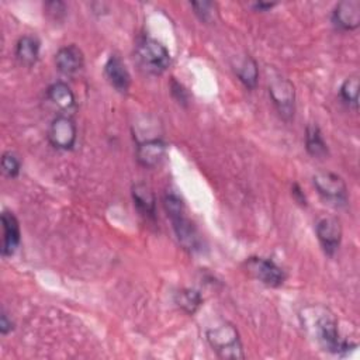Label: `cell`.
<instances>
[{"mask_svg":"<svg viewBox=\"0 0 360 360\" xmlns=\"http://www.w3.org/2000/svg\"><path fill=\"white\" fill-rule=\"evenodd\" d=\"M245 269L250 277L269 287H280L285 280L283 269L270 259L249 257L245 262Z\"/></svg>","mask_w":360,"mask_h":360,"instance_id":"6","label":"cell"},{"mask_svg":"<svg viewBox=\"0 0 360 360\" xmlns=\"http://www.w3.org/2000/svg\"><path fill=\"white\" fill-rule=\"evenodd\" d=\"M269 96L283 120L288 121L294 117L295 89L288 79L280 75L271 76L269 79Z\"/></svg>","mask_w":360,"mask_h":360,"instance_id":"4","label":"cell"},{"mask_svg":"<svg viewBox=\"0 0 360 360\" xmlns=\"http://www.w3.org/2000/svg\"><path fill=\"white\" fill-rule=\"evenodd\" d=\"M104 73L110 84L120 93H127L131 86V75L124 63V60L112 53L108 56L105 65H104Z\"/></svg>","mask_w":360,"mask_h":360,"instance_id":"11","label":"cell"},{"mask_svg":"<svg viewBox=\"0 0 360 360\" xmlns=\"http://www.w3.org/2000/svg\"><path fill=\"white\" fill-rule=\"evenodd\" d=\"M41 42L34 35H22L15 44V58L24 66H32L39 56Z\"/></svg>","mask_w":360,"mask_h":360,"instance_id":"17","label":"cell"},{"mask_svg":"<svg viewBox=\"0 0 360 360\" xmlns=\"http://www.w3.org/2000/svg\"><path fill=\"white\" fill-rule=\"evenodd\" d=\"M44 11L52 18V20H59L60 17L65 15L66 6L62 1H46L44 4Z\"/></svg>","mask_w":360,"mask_h":360,"instance_id":"24","label":"cell"},{"mask_svg":"<svg viewBox=\"0 0 360 360\" xmlns=\"http://www.w3.org/2000/svg\"><path fill=\"white\" fill-rule=\"evenodd\" d=\"M312 183L315 190L323 200L335 205H345L347 202L349 200L347 186L345 180L336 173L321 170L314 174Z\"/></svg>","mask_w":360,"mask_h":360,"instance_id":"5","label":"cell"},{"mask_svg":"<svg viewBox=\"0 0 360 360\" xmlns=\"http://www.w3.org/2000/svg\"><path fill=\"white\" fill-rule=\"evenodd\" d=\"M131 194L138 211L146 218H155L156 198L152 188L145 183H135L131 188Z\"/></svg>","mask_w":360,"mask_h":360,"instance_id":"15","label":"cell"},{"mask_svg":"<svg viewBox=\"0 0 360 360\" xmlns=\"http://www.w3.org/2000/svg\"><path fill=\"white\" fill-rule=\"evenodd\" d=\"M83 63H84L83 52L75 44L59 48V51L55 55L56 69L66 76H72L77 73L83 68Z\"/></svg>","mask_w":360,"mask_h":360,"instance_id":"13","label":"cell"},{"mask_svg":"<svg viewBox=\"0 0 360 360\" xmlns=\"http://www.w3.org/2000/svg\"><path fill=\"white\" fill-rule=\"evenodd\" d=\"M291 194H292L294 200H295L300 205H307V197H305L304 191L301 190V187H300L297 183L292 184V187H291Z\"/></svg>","mask_w":360,"mask_h":360,"instance_id":"26","label":"cell"},{"mask_svg":"<svg viewBox=\"0 0 360 360\" xmlns=\"http://www.w3.org/2000/svg\"><path fill=\"white\" fill-rule=\"evenodd\" d=\"M20 169H21L20 159L13 152L3 153V156H1V170L7 177H10V179L17 177L18 173H20Z\"/></svg>","mask_w":360,"mask_h":360,"instance_id":"22","label":"cell"},{"mask_svg":"<svg viewBox=\"0 0 360 360\" xmlns=\"http://www.w3.org/2000/svg\"><path fill=\"white\" fill-rule=\"evenodd\" d=\"M191 7L194 8V13L197 14V17L204 21L208 22L214 14H212V8H214V3L210 1H198V3H191Z\"/></svg>","mask_w":360,"mask_h":360,"instance_id":"23","label":"cell"},{"mask_svg":"<svg viewBox=\"0 0 360 360\" xmlns=\"http://www.w3.org/2000/svg\"><path fill=\"white\" fill-rule=\"evenodd\" d=\"M305 148L312 158H318V159H325L329 153L328 145L323 141L322 132L319 127L314 122L308 124L305 128Z\"/></svg>","mask_w":360,"mask_h":360,"instance_id":"19","label":"cell"},{"mask_svg":"<svg viewBox=\"0 0 360 360\" xmlns=\"http://www.w3.org/2000/svg\"><path fill=\"white\" fill-rule=\"evenodd\" d=\"M172 94L176 97V100L181 104H186L187 100H188V96H187V91L186 89L177 83L176 80H172Z\"/></svg>","mask_w":360,"mask_h":360,"instance_id":"25","label":"cell"},{"mask_svg":"<svg viewBox=\"0 0 360 360\" xmlns=\"http://www.w3.org/2000/svg\"><path fill=\"white\" fill-rule=\"evenodd\" d=\"M11 329H13V322L7 318V315L4 312H1V316H0V332H1V335H7Z\"/></svg>","mask_w":360,"mask_h":360,"instance_id":"27","label":"cell"},{"mask_svg":"<svg viewBox=\"0 0 360 360\" xmlns=\"http://www.w3.org/2000/svg\"><path fill=\"white\" fill-rule=\"evenodd\" d=\"M339 93H340L342 100L349 107H352L353 110H357V107H359V77L357 76L347 77L342 83Z\"/></svg>","mask_w":360,"mask_h":360,"instance_id":"21","label":"cell"},{"mask_svg":"<svg viewBox=\"0 0 360 360\" xmlns=\"http://www.w3.org/2000/svg\"><path fill=\"white\" fill-rule=\"evenodd\" d=\"M332 20L343 31H353L360 25V3L357 0H343L336 4Z\"/></svg>","mask_w":360,"mask_h":360,"instance_id":"12","label":"cell"},{"mask_svg":"<svg viewBox=\"0 0 360 360\" xmlns=\"http://www.w3.org/2000/svg\"><path fill=\"white\" fill-rule=\"evenodd\" d=\"M233 69H235V75L246 89L253 90L257 86L259 69H257L256 60L252 56L246 55L242 59H239Z\"/></svg>","mask_w":360,"mask_h":360,"instance_id":"18","label":"cell"},{"mask_svg":"<svg viewBox=\"0 0 360 360\" xmlns=\"http://www.w3.org/2000/svg\"><path fill=\"white\" fill-rule=\"evenodd\" d=\"M205 338L218 357L226 360H239L245 357L239 332L231 322L222 321L210 326L205 332Z\"/></svg>","mask_w":360,"mask_h":360,"instance_id":"2","label":"cell"},{"mask_svg":"<svg viewBox=\"0 0 360 360\" xmlns=\"http://www.w3.org/2000/svg\"><path fill=\"white\" fill-rule=\"evenodd\" d=\"M166 150H167V146L162 139L159 138L146 139L138 143L135 158L142 167L153 169L163 162L166 156Z\"/></svg>","mask_w":360,"mask_h":360,"instance_id":"9","label":"cell"},{"mask_svg":"<svg viewBox=\"0 0 360 360\" xmlns=\"http://www.w3.org/2000/svg\"><path fill=\"white\" fill-rule=\"evenodd\" d=\"M174 302L186 314L193 315L200 305L202 304V297L198 290L194 288H181L174 294Z\"/></svg>","mask_w":360,"mask_h":360,"instance_id":"20","label":"cell"},{"mask_svg":"<svg viewBox=\"0 0 360 360\" xmlns=\"http://www.w3.org/2000/svg\"><path fill=\"white\" fill-rule=\"evenodd\" d=\"M1 226H3V242H1V255L11 256L21 240L20 224L15 215L10 211H3L1 214Z\"/></svg>","mask_w":360,"mask_h":360,"instance_id":"14","label":"cell"},{"mask_svg":"<svg viewBox=\"0 0 360 360\" xmlns=\"http://www.w3.org/2000/svg\"><path fill=\"white\" fill-rule=\"evenodd\" d=\"M300 318L305 330L325 352L343 356L357 347V343L340 336L338 319L328 308L321 305L307 307L302 309Z\"/></svg>","mask_w":360,"mask_h":360,"instance_id":"1","label":"cell"},{"mask_svg":"<svg viewBox=\"0 0 360 360\" xmlns=\"http://www.w3.org/2000/svg\"><path fill=\"white\" fill-rule=\"evenodd\" d=\"M135 58L139 66L152 75H162L170 65L167 48L155 38L139 37L135 45Z\"/></svg>","mask_w":360,"mask_h":360,"instance_id":"3","label":"cell"},{"mask_svg":"<svg viewBox=\"0 0 360 360\" xmlns=\"http://www.w3.org/2000/svg\"><path fill=\"white\" fill-rule=\"evenodd\" d=\"M169 218L172 219L173 231L176 233V238H177L179 243L187 250L198 249L200 235H198L197 228L194 226V224L186 217V212L183 211V212L174 214Z\"/></svg>","mask_w":360,"mask_h":360,"instance_id":"10","label":"cell"},{"mask_svg":"<svg viewBox=\"0 0 360 360\" xmlns=\"http://www.w3.org/2000/svg\"><path fill=\"white\" fill-rule=\"evenodd\" d=\"M316 238L328 256H333L342 242V226L333 217L321 218L315 226Z\"/></svg>","mask_w":360,"mask_h":360,"instance_id":"8","label":"cell"},{"mask_svg":"<svg viewBox=\"0 0 360 360\" xmlns=\"http://www.w3.org/2000/svg\"><path fill=\"white\" fill-rule=\"evenodd\" d=\"M46 98L51 104H53L58 110L68 112L75 107V94L72 89L63 82H55L46 89Z\"/></svg>","mask_w":360,"mask_h":360,"instance_id":"16","label":"cell"},{"mask_svg":"<svg viewBox=\"0 0 360 360\" xmlns=\"http://www.w3.org/2000/svg\"><path fill=\"white\" fill-rule=\"evenodd\" d=\"M253 7H255L256 10H260V11H263V10H269V8L274 7V3H263V1H259V3L253 4Z\"/></svg>","mask_w":360,"mask_h":360,"instance_id":"28","label":"cell"},{"mask_svg":"<svg viewBox=\"0 0 360 360\" xmlns=\"http://www.w3.org/2000/svg\"><path fill=\"white\" fill-rule=\"evenodd\" d=\"M77 138V128L75 121L68 115H56L48 128L49 143L60 150H70Z\"/></svg>","mask_w":360,"mask_h":360,"instance_id":"7","label":"cell"}]
</instances>
